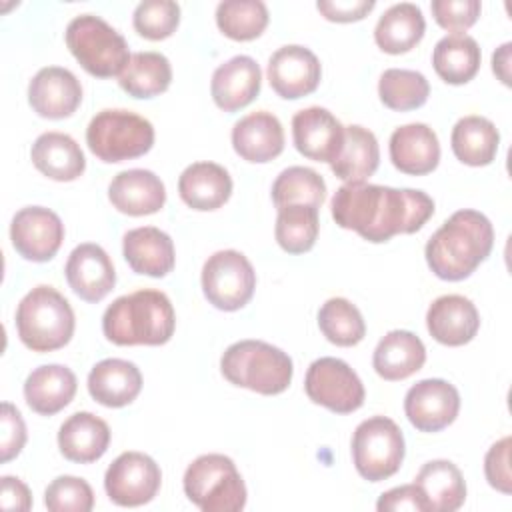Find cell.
<instances>
[{"instance_id":"cell-1","label":"cell","mask_w":512,"mask_h":512,"mask_svg":"<svg viewBox=\"0 0 512 512\" xmlns=\"http://www.w3.org/2000/svg\"><path fill=\"white\" fill-rule=\"evenodd\" d=\"M434 214V200L412 188H390L368 182H348L332 198V218L340 228L358 232L380 244L396 234L418 232Z\"/></svg>"},{"instance_id":"cell-2","label":"cell","mask_w":512,"mask_h":512,"mask_svg":"<svg viewBox=\"0 0 512 512\" xmlns=\"http://www.w3.org/2000/svg\"><path fill=\"white\" fill-rule=\"evenodd\" d=\"M494 246V228L478 210L454 212L426 242V262L430 270L448 282L468 278Z\"/></svg>"},{"instance_id":"cell-3","label":"cell","mask_w":512,"mask_h":512,"mask_svg":"<svg viewBox=\"0 0 512 512\" xmlns=\"http://www.w3.org/2000/svg\"><path fill=\"white\" fill-rule=\"evenodd\" d=\"M174 328L170 298L150 288L116 298L102 316L104 336L118 346H160L172 338Z\"/></svg>"},{"instance_id":"cell-4","label":"cell","mask_w":512,"mask_h":512,"mask_svg":"<svg viewBox=\"0 0 512 512\" xmlns=\"http://www.w3.org/2000/svg\"><path fill=\"white\" fill-rule=\"evenodd\" d=\"M224 378L252 392L274 396L284 392L294 374L292 358L262 340H240L226 348L220 358Z\"/></svg>"},{"instance_id":"cell-5","label":"cell","mask_w":512,"mask_h":512,"mask_svg":"<svg viewBox=\"0 0 512 512\" xmlns=\"http://www.w3.org/2000/svg\"><path fill=\"white\" fill-rule=\"evenodd\" d=\"M74 310L52 286L32 288L16 308V330L32 352H52L66 346L74 334Z\"/></svg>"},{"instance_id":"cell-6","label":"cell","mask_w":512,"mask_h":512,"mask_svg":"<svg viewBox=\"0 0 512 512\" xmlns=\"http://www.w3.org/2000/svg\"><path fill=\"white\" fill-rule=\"evenodd\" d=\"M66 46L78 64L96 78L120 76L130 60L124 36L94 14H80L70 20Z\"/></svg>"},{"instance_id":"cell-7","label":"cell","mask_w":512,"mask_h":512,"mask_svg":"<svg viewBox=\"0 0 512 512\" xmlns=\"http://www.w3.org/2000/svg\"><path fill=\"white\" fill-rule=\"evenodd\" d=\"M184 494L204 512H240L246 506V484L224 454H202L184 472Z\"/></svg>"},{"instance_id":"cell-8","label":"cell","mask_w":512,"mask_h":512,"mask_svg":"<svg viewBox=\"0 0 512 512\" xmlns=\"http://www.w3.org/2000/svg\"><path fill=\"white\" fill-rule=\"evenodd\" d=\"M86 144L102 162L132 160L152 148L154 126L130 110H102L86 128Z\"/></svg>"},{"instance_id":"cell-9","label":"cell","mask_w":512,"mask_h":512,"mask_svg":"<svg viewBox=\"0 0 512 512\" xmlns=\"http://www.w3.org/2000/svg\"><path fill=\"white\" fill-rule=\"evenodd\" d=\"M404 434L386 416H372L360 422L352 436V460L356 472L368 482L394 476L404 460Z\"/></svg>"},{"instance_id":"cell-10","label":"cell","mask_w":512,"mask_h":512,"mask_svg":"<svg viewBox=\"0 0 512 512\" xmlns=\"http://www.w3.org/2000/svg\"><path fill=\"white\" fill-rule=\"evenodd\" d=\"M256 288V272L238 250H218L202 266V290L206 300L224 312L244 308Z\"/></svg>"},{"instance_id":"cell-11","label":"cell","mask_w":512,"mask_h":512,"mask_svg":"<svg viewBox=\"0 0 512 512\" xmlns=\"http://www.w3.org/2000/svg\"><path fill=\"white\" fill-rule=\"evenodd\" d=\"M304 390L314 404L336 414H350L364 404V384L340 358L324 356L310 364Z\"/></svg>"},{"instance_id":"cell-12","label":"cell","mask_w":512,"mask_h":512,"mask_svg":"<svg viewBox=\"0 0 512 512\" xmlns=\"http://www.w3.org/2000/svg\"><path fill=\"white\" fill-rule=\"evenodd\" d=\"M162 472L158 464L142 452H122L104 474L108 498L118 506L148 504L160 490Z\"/></svg>"},{"instance_id":"cell-13","label":"cell","mask_w":512,"mask_h":512,"mask_svg":"<svg viewBox=\"0 0 512 512\" xmlns=\"http://www.w3.org/2000/svg\"><path fill=\"white\" fill-rule=\"evenodd\" d=\"M10 240L22 258L32 262H48L60 250L64 240V224L50 208L26 206L12 218Z\"/></svg>"},{"instance_id":"cell-14","label":"cell","mask_w":512,"mask_h":512,"mask_svg":"<svg viewBox=\"0 0 512 512\" xmlns=\"http://www.w3.org/2000/svg\"><path fill=\"white\" fill-rule=\"evenodd\" d=\"M460 410L458 390L442 378H426L410 386L404 396V412L420 432H440L450 426Z\"/></svg>"},{"instance_id":"cell-15","label":"cell","mask_w":512,"mask_h":512,"mask_svg":"<svg viewBox=\"0 0 512 512\" xmlns=\"http://www.w3.org/2000/svg\"><path fill=\"white\" fill-rule=\"evenodd\" d=\"M320 76V60L306 46H282L268 60V82L272 90L286 100L312 94L320 84Z\"/></svg>"},{"instance_id":"cell-16","label":"cell","mask_w":512,"mask_h":512,"mask_svg":"<svg viewBox=\"0 0 512 512\" xmlns=\"http://www.w3.org/2000/svg\"><path fill=\"white\" fill-rule=\"evenodd\" d=\"M28 102L42 118H68L82 102L80 80L60 66L40 68L28 84Z\"/></svg>"},{"instance_id":"cell-17","label":"cell","mask_w":512,"mask_h":512,"mask_svg":"<svg viewBox=\"0 0 512 512\" xmlns=\"http://www.w3.org/2000/svg\"><path fill=\"white\" fill-rule=\"evenodd\" d=\"M292 138L302 156L330 164L342 148L344 126L330 110L310 106L294 114Z\"/></svg>"},{"instance_id":"cell-18","label":"cell","mask_w":512,"mask_h":512,"mask_svg":"<svg viewBox=\"0 0 512 512\" xmlns=\"http://www.w3.org/2000/svg\"><path fill=\"white\" fill-rule=\"evenodd\" d=\"M64 272L72 292L86 302H100L116 284L110 256L102 246L92 242H84L70 252Z\"/></svg>"},{"instance_id":"cell-19","label":"cell","mask_w":512,"mask_h":512,"mask_svg":"<svg viewBox=\"0 0 512 512\" xmlns=\"http://www.w3.org/2000/svg\"><path fill=\"white\" fill-rule=\"evenodd\" d=\"M426 326L436 342L444 346H462L478 334L480 314L466 296L446 294L430 304Z\"/></svg>"},{"instance_id":"cell-20","label":"cell","mask_w":512,"mask_h":512,"mask_svg":"<svg viewBox=\"0 0 512 512\" xmlns=\"http://www.w3.org/2000/svg\"><path fill=\"white\" fill-rule=\"evenodd\" d=\"M260 86L262 72L258 62L250 56H234L214 70L210 92L220 110L236 112L258 96Z\"/></svg>"},{"instance_id":"cell-21","label":"cell","mask_w":512,"mask_h":512,"mask_svg":"<svg viewBox=\"0 0 512 512\" xmlns=\"http://www.w3.org/2000/svg\"><path fill=\"white\" fill-rule=\"evenodd\" d=\"M390 160L394 168L404 174H430L440 162V142L436 132L422 122L396 128L390 136Z\"/></svg>"},{"instance_id":"cell-22","label":"cell","mask_w":512,"mask_h":512,"mask_svg":"<svg viewBox=\"0 0 512 512\" xmlns=\"http://www.w3.org/2000/svg\"><path fill=\"white\" fill-rule=\"evenodd\" d=\"M112 206L128 216L158 212L166 202L164 182L150 170L132 168L116 174L108 186Z\"/></svg>"},{"instance_id":"cell-23","label":"cell","mask_w":512,"mask_h":512,"mask_svg":"<svg viewBox=\"0 0 512 512\" xmlns=\"http://www.w3.org/2000/svg\"><path fill=\"white\" fill-rule=\"evenodd\" d=\"M232 146L248 162H270L284 150L282 124L272 112H252L234 124Z\"/></svg>"},{"instance_id":"cell-24","label":"cell","mask_w":512,"mask_h":512,"mask_svg":"<svg viewBox=\"0 0 512 512\" xmlns=\"http://www.w3.org/2000/svg\"><path fill=\"white\" fill-rule=\"evenodd\" d=\"M122 252L136 274L162 278L174 268V242L154 226L132 228L122 238Z\"/></svg>"},{"instance_id":"cell-25","label":"cell","mask_w":512,"mask_h":512,"mask_svg":"<svg viewBox=\"0 0 512 512\" xmlns=\"http://www.w3.org/2000/svg\"><path fill=\"white\" fill-rule=\"evenodd\" d=\"M142 390V374L134 362L122 358L100 360L88 374L90 396L108 408H122Z\"/></svg>"},{"instance_id":"cell-26","label":"cell","mask_w":512,"mask_h":512,"mask_svg":"<svg viewBox=\"0 0 512 512\" xmlns=\"http://www.w3.org/2000/svg\"><path fill=\"white\" fill-rule=\"evenodd\" d=\"M178 192L192 210L210 212L228 202L232 178L228 170L216 162H194L180 174Z\"/></svg>"},{"instance_id":"cell-27","label":"cell","mask_w":512,"mask_h":512,"mask_svg":"<svg viewBox=\"0 0 512 512\" xmlns=\"http://www.w3.org/2000/svg\"><path fill=\"white\" fill-rule=\"evenodd\" d=\"M110 444L108 424L92 412H76L58 430V448L64 458L90 464L104 456Z\"/></svg>"},{"instance_id":"cell-28","label":"cell","mask_w":512,"mask_h":512,"mask_svg":"<svg viewBox=\"0 0 512 512\" xmlns=\"http://www.w3.org/2000/svg\"><path fill=\"white\" fill-rule=\"evenodd\" d=\"M76 386V376L70 368L44 364L28 374L24 382V398L34 412L52 416L72 402Z\"/></svg>"},{"instance_id":"cell-29","label":"cell","mask_w":512,"mask_h":512,"mask_svg":"<svg viewBox=\"0 0 512 512\" xmlns=\"http://www.w3.org/2000/svg\"><path fill=\"white\" fill-rule=\"evenodd\" d=\"M34 166L48 178L58 182H72L82 176L86 158L78 142L64 132L40 134L30 150Z\"/></svg>"},{"instance_id":"cell-30","label":"cell","mask_w":512,"mask_h":512,"mask_svg":"<svg viewBox=\"0 0 512 512\" xmlns=\"http://www.w3.org/2000/svg\"><path fill=\"white\" fill-rule=\"evenodd\" d=\"M426 362L422 340L408 330H390L376 346L372 366L384 380L396 382L418 372Z\"/></svg>"},{"instance_id":"cell-31","label":"cell","mask_w":512,"mask_h":512,"mask_svg":"<svg viewBox=\"0 0 512 512\" xmlns=\"http://www.w3.org/2000/svg\"><path fill=\"white\" fill-rule=\"evenodd\" d=\"M380 164L376 136L358 124L344 126V142L338 156L330 162L336 178L348 182H366Z\"/></svg>"},{"instance_id":"cell-32","label":"cell","mask_w":512,"mask_h":512,"mask_svg":"<svg viewBox=\"0 0 512 512\" xmlns=\"http://www.w3.org/2000/svg\"><path fill=\"white\" fill-rule=\"evenodd\" d=\"M430 512H454L466 500V482L460 468L450 460L426 462L414 478Z\"/></svg>"},{"instance_id":"cell-33","label":"cell","mask_w":512,"mask_h":512,"mask_svg":"<svg viewBox=\"0 0 512 512\" xmlns=\"http://www.w3.org/2000/svg\"><path fill=\"white\" fill-rule=\"evenodd\" d=\"M424 30L422 10L412 2H400L380 16L374 28V40L386 54H404L422 40Z\"/></svg>"},{"instance_id":"cell-34","label":"cell","mask_w":512,"mask_h":512,"mask_svg":"<svg viewBox=\"0 0 512 512\" xmlns=\"http://www.w3.org/2000/svg\"><path fill=\"white\" fill-rule=\"evenodd\" d=\"M454 156L468 166H488L498 152L500 134L496 126L484 116L460 118L450 136Z\"/></svg>"},{"instance_id":"cell-35","label":"cell","mask_w":512,"mask_h":512,"mask_svg":"<svg viewBox=\"0 0 512 512\" xmlns=\"http://www.w3.org/2000/svg\"><path fill=\"white\" fill-rule=\"evenodd\" d=\"M480 46L468 34H448L440 38L432 52V66L436 74L448 84L470 82L480 68Z\"/></svg>"},{"instance_id":"cell-36","label":"cell","mask_w":512,"mask_h":512,"mask_svg":"<svg viewBox=\"0 0 512 512\" xmlns=\"http://www.w3.org/2000/svg\"><path fill=\"white\" fill-rule=\"evenodd\" d=\"M172 66L160 52H136L118 76L120 88L132 98H154L168 90Z\"/></svg>"},{"instance_id":"cell-37","label":"cell","mask_w":512,"mask_h":512,"mask_svg":"<svg viewBox=\"0 0 512 512\" xmlns=\"http://www.w3.org/2000/svg\"><path fill=\"white\" fill-rule=\"evenodd\" d=\"M272 200L278 210L296 204L320 208L326 200V182L312 168L290 166L282 170L274 180Z\"/></svg>"},{"instance_id":"cell-38","label":"cell","mask_w":512,"mask_h":512,"mask_svg":"<svg viewBox=\"0 0 512 512\" xmlns=\"http://www.w3.org/2000/svg\"><path fill=\"white\" fill-rule=\"evenodd\" d=\"M268 8L262 0H224L216 6V24L232 40L248 42L268 26Z\"/></svg>"},{"instance_id":"cell-39","label":"cell","mask_w":512,"mask_h":512,"mask_svg":"<svg viewBox=\"0 0 512 512\" xmlns=\"http://www.w3.org/2000/svg\"><path fill=\"white\" fill-rule=\"evenodd\" d=\"M430 84L424 74L406 68H388L378 80V96L390 110L406 112L426 104Z\"/></svg>"},{"instance_id":"cell-40","label":"cell","mask_w":512,"mask_h":512,"mask_svg":"<svg viewBox=\"0 0 512 512\" xmlns=\"http://www.w3.org/2000/svg\"><path fill=\"white\" fill-rule=\"evenodd\" d=\"M318 208L314 206H284L278 210L274 236L280 248L288 254H304L312 250L318 238Z\"/></svg>"},{"instance_id":"cell-41","label":"cell","mask_w":512,"mask_h":512,"mask_svg":"<svg viewBox=\"0 0 512 512\" xmlns=\"http://www.w3.org/2000/svg\"><path fill=\"white\" fill-rule=\"evenodd\" d=\"M318 326L326 340L336 346H356L366 334L360 310L346 298L326 300L318 310Z\"/></svg>"},{"instance_id":"cell-42","label":"cell","mask_w":512,"mask_h":512,"mask_svg":"<svg viewBox=\"0 0 512 512\" xmlns=\"http://www.w3.org/2000/svg\"><path fill=\"white\" fill-rule=\"evenodd\" d=\"M132 22L140 36L164 40L172 36L180 24V6L172 0H146L136 6Z\"/></svg>"},{"instance_id":"cell-43","label":"cell","mask_w":512,"mask_h":512,"mask_svg":"<svg viewBox=\"0 0 512 512\" xmlns=\"http://www.w3.org/2000/svg\"><path fill=\"white\" fill-rule=\"evenodd\" d=\"M44 504L52 512H90L94 506V492L84 478L58 476L48 484Z\"/></svg>"},{"instance_id":"cell-44","label":"cell","mask_w":512,"mask_h":512,"mask_svg":"<svg viewBox=\"0 0 512 512\" xmlns=\"http://www.w3.org/2000/svg\"><path fill=\"white\" fill-rule=\"evenodd\" d=\"M430 10L438 26L452 34H464V30L476 24L482 4L478 0H434Z\"/></svg>"},{"instance_id":"cell-45","label":"cell","mask_w":512,"mask_h":512,"mask_svg":"<svg viewBox=\"0 0 512 512\" xmlns=\"http://www.w3.org/2000/svg\"><path fill=\"white\" fill-rule=\"evenodd\" d=\"M26 444V424L18 408L10 402H2L0 412V460L8 462L16 458Z\"/></svg>"},{"instance_id":"cell-46","label":"cell","mask_w":512,"mask_h":512,"mask_svg":"<svg viewBox=\"0 0 512 512\" xmlns=\"http://www.w3.org/2000/svg\"><path fill=\"white\" fill-rule=\"evenodd\" d=\"M510 436H504L496 444L490 446L484 458V474L492 488L502 494L512 492V474H510Z\"/></svg>"},{"instance_id":"cell-47","label":"cell","mask_w":512,"mask_h":512,"mask_svg":"<svg viewBox=\"0 0 512 512\" xmlns=\"http://www.w3.org/2000/svg\"><path fill=\"white\" fill-rule=\"evenodd\" d=\"M376 508L380 512H390V510H416V512H430V506L418 488V484H404L396 486L384 494H380Z\"/></svg>"},{"instance_id":"cell-48","label":"cell","mask_w":512,"mask_h":512,"mask_svg":"<svg viewBox=\"0 0 512 512\" xmlns=\"http://www.w3.org/2000/svg\"><path fill=\"white\" fill-rule=\"evenodd\" d=\"M376 6L374 0H320L318 12L330 22H356L368 16Z\"/></svg>"},{"instance_id":"cell-49","label":"cell","mask_w":512,"mask_h":512,"mask_svg":"<svg viewBox=\"0 0 512 512\" xmlns=\"http://www.w3.org/2000/svg\"><path fill=\"white\" fill-rule=\"evenodd\" d=\"M0 504L4 510H30L32 508V496L28 486L14 476H2V492H0Z\"/></svg>"},{"instance_id":"cell-50","label":"cell","mask_w":512,"mask_h":512,"mask_svg":"<svg viewBox=\"0 0 512 512\" xmlns=\"http://www.w3.org/2000/svg\"><path fill=\"white\" fill-rule=\"evenodd\" d=\"M510 48L512 44L506 42L492 54V70L506 86H510Z\"/></svg>"}]
</instances>
